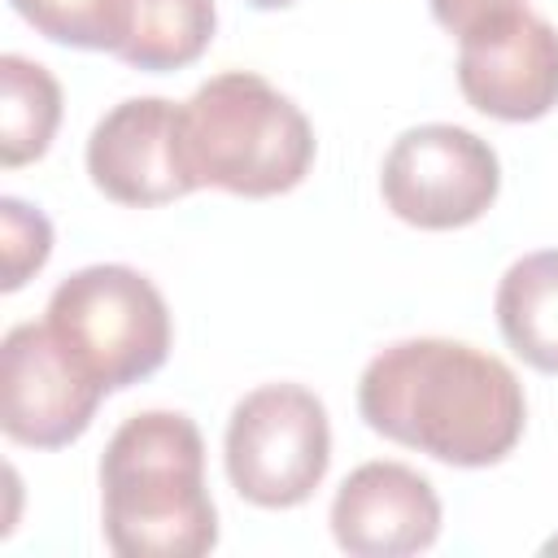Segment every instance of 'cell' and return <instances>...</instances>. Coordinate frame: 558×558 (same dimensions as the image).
Segmentation results:
<instances>
[{"mask_svg": "<svg viewBox=\"0 0 558 558\" xmlns=\"http://www.w3.org/2000/svg\"><path fill=\"white\" fill-rule=\"evenodd\" d=\"M371 432L449 466L501 462L527 423L519 375L462 340L418 336L379 349L357 379Z\"/></svg>", "mask_w": 558, "mask_h": 558, "instance_id": "obj_1", "label": "cell"}, {"mask_svg": "<svg viewBox=\"0 0 558 558\" xmlns=\"http://www.w3.org/2000/svg\"><path fill=\"white\" fill-rule=\"evenodd\" d=\"M100 519L118 558H201L218 545L201 427L179 410L131 414L100 458Z\"/></svg>", "mask_w": 558, "mask_h": 558, "instance_id": "obj_2", "label": "cell"}, {"mask_svg": "<svg viewBox=\"0 0 558 558\" xmlns=\"http://www.w3.org/2000/svg\"><path fill=\"white\" fill-rule=\"evenodd\" d=\"M183 161L196 187H222L235 196L292 192L314 166L310 118L262 74H214L179 105Z\"/></svg>", "mask_w": 558, "mask_h": 558, "instance_id": "obj_3", "label": "cell"}, {"mask_svg": "<svg viewBox=\"0 0 558 558\" xmlns=\"http://www.w3.org/2000/svg\"><path fill=\"white\" fill-rule=\"evenodd\" d=\"M44 323L105 392L148 379L170 353L166 296L153 279L118 262L83 266L61 279L48 296Z\"/></svg>", "mask_w": 558, "mask_h": 558, "instance_id": "obj_4", "label": "cell"}, {"mask_svg": "<svg viewBox=\"0 0 558 558\" xmlns=\"http://www.w3.org/2000/svg\"><path fill=\"white\" fill-rule=\"evenodd\" d=\"M222 458L227 480L244 501L262 510L301 506L331 462L327 405L301 384H262L235 401Z\"/></svg>", "mask_w": 558, "mask_h": 558, "instance_id": "obj_5", "label": "cell"}, {"mask_svg": "<svg viewBox=\"0 0 558 558\" xmlns=\"http://www.w3.org/2000/svg\"><path fill=\"white\" fill-rule=\"evenodd\" d=\"M384 205L423 231L471 227L501 192V161L488 140L453 122H423L392 140L379 170Z\"/></svg>", "mask_w": 558, "mask_h": 558, "instance_id": "obj_6", "label": "cell"}, {"mask_svg": "<svg viewBox=\"0 0 558 558\" xmlns=\"http://www.w3.org/2000/svg\"><path fill=\"white\" fill-rule=\"evenodd\" d=\"M105 388L61 349L48 323H17L0 344V427L26 449L78 440Z\"/></svg>", "mask_w": 558, "mask_h": 558, "instance_id": "obj_7", "label": "cell"}, {"mask_svg": "<svg viewBox=\"0 0 558 558\" xmlns=\"http://www.w3.org/2000/svg\"><path fill=\"white\" fill-rule=\"evenodd\" d=\"M458 87L471 109L501 122H536L558 105V31L514 9L458 39Z\"/></svg>", "mask_w": 558, "mask_h": 558, "instance_id": "obj_8", "label": "cell"}, {"mask_svg": "<svg viewBox=\"0 0 558 558\" xmlns=\"http://www.w3.org/2000/svg\"><path fill=\"white\" fill-rule=\"evenodd\" d=\"M87 174L96 192L118 205L153 209L196 192L183 161L179 105L161 96H131L113 105L87 140Z\"/></svg>", "mask_w": 558, "mask_h": 558, "instance_id": "obj_9", "label": "cell"}, {"mask_svg": "<svg viewBox=\"0 0 558 558\" xmlns=\"http://www.w3.org/2000/svg\"><path fill=\"white\" fill-rule=\"evenodd\" d=\"M331 536L357 558H405L440 536V497L405 462H362L331 497Z\"/></svg>", "mask_w": 558, "mask_h": 558, "instance_id": "obj_10", "label": "cell"}, {"mask_svg": "<svg viewBox=\"0 0 558 558\" xmlns=\"http://www.w3.org/2000/svg\"><path fill=\"white\" fill-rule=\"evenodd\" d=\"M497 327L541 375H558V248L519 257L497 283Z\"/></svg>", "mask_w": 558, "mask_h": 558, "instance_id": "obj_11", "label": "cell"}, {"mask_svg": "<svg viewBox=\"0 0 558 558\" xmlns=\"http://www.w3.org/2000/svg\"><path fill=\"white\" fill-rule=\"evenodd\" d=\"M214 26V0H126V35L113 57L144 74H170L209 48Z\"/></svg>", "mask_w": 558, "mask_h": 558, "instance_id": "obj_12", "label": "cell"}, {"mask_svg": "<svg viewBox=\"0 0 558 558\" xmlns=\"http://www.w3.org/2000/svg\"><path fill=\"white\" fill-rule=\"evenodd\" d=\"M61 122V83L31 57H0V161L9 170L48 153Z\"/></svg>", "mask_w": 558, "mask_h": 558, "instance_id": "obj_13", "label": "cell"}, {"mask_svg": "<svg viewBox=\"0 0 558 558\" xmlns=\"http://www.w3.org/2000/svg\"><path fill=\"white\" fill-rule=\"evenodd\" d=\"M22 22L65 48L118 52L126 35V0H9Z\"/></svg>", "mask_w": 558, "mask_h": 558, "instance_id": "obj_14", "label": "cell"}, {"mask_svg": "<svg viewBox=\"0 0 558 558\" xmlns=\"http://www.w3.org/2000/svg\"><path fill=\"white\" fill-rule=\"evenodd\" d=\"M52 253V222L22 205L17 196H4L0 201V257H4V279L0 288L4 292H17L35 270H44Z\"/></svg>", "mask_w": 558, "mask_h": 558, "instance_id": "obj_15", "label": "cell"}, {"mask_svg": "<svg viewBox=\"0 0 558 558\" xmlns=\"http://www.w3.org/2000/svg\"><path fill=\"white\" fill-rule=\"evenodd\" d=\"M427 4H432V17H436L453 39H462V35H471V31H480V26L497 22V17H506V13H514V9H527V0H427Z\"/></svg>", "mask_w": 558, "mask_h": 558, "instance_id": "obj_16", "label": "cell"}, {"mask_svg": "<svg viewBox=\"0 0 558 558\" xmlns=\"http://www.w3.org/2000/svg\"><path fill=\"white\" fill-rule=\"evenodd\" d=\"M253 9H288V4H296V0H248Z\"/></svg>", "mask_w": 558, "mask_h": 558, "instance_id": "obj_17", "label": "cell"}, {"mask_svg": "<svg viewBox=\"0 0 558 558\" xmlns=\"http://www.w3.org/2000/svg\"><path fill=\"white\" fill-rule=\"evenodd\" d=\"M545 549H549V554H554V549H558V536H554V541H549V545H545Z\"/></svg>", "mask_w": 558, "mask_h": 558, "instance_id": "obj_18", "label": "cell"}]
</instances>
